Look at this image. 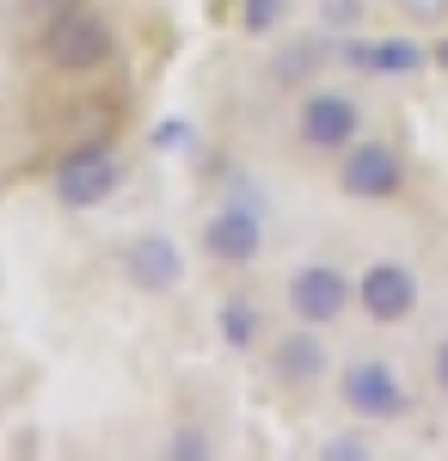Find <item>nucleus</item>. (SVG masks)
<instances>
[{
    "label": "nucleus",
    "mask_w": 448,
    "mask_h": 461,
    "mask_svg": "<svg viewBox=\"0 0 448 461\" xmlns=\"http://www.w3.org/2000/svg\"><path fill=\"white\" fill-rule=\"evenodd\" d=\"M37 56L49 62V74H68V80L104 74L111 62H117V25H111V13H99L93 0H80V6H68V13L43 19Z\"/></svg>",
    "instance_id": "obj_1"
},
{
    "label": "nucleus",
    "mask_w": 448,
    "mask_h": 461,
    "mask_svg": "<svg viewBox=\"0 0 448 461\" xmlns=\"http://www.w3.org/2000/svg\"><path fill=\"white\" fill-rule=\"evenodd\" d=\"M356 136H369V105L356 86H338V80H313L295 105V148L313 154V160H338Z\"/></svg>",
    "instance_id": "obj_2"
},
{
    "label": "nucleus",
    "mask_w": 448,
    "mask_h": 461,
    "mask_svg": "<svg viewBox=\"0 0 448 461\" xmlns=\"http://www.w3.org/2000/svg\"><path fill=\"white\" fill-rule=\"evenodd\" d=\"M332 388H338V406H345L356 425H412V412H417V393L412 382L387 363V357H350L345 369L332 375Z\"/></svg>",
    "instance_id": "obj_3"
},
{
    "label": "nucleus",
    "mask_w": 448,
    "mask_h": 461,
    "mask_svg": "<svg viewBox=\"0 0 448 461\" xmlns=\"http://www.w3.org/2000/svg\"><path fill=\"white\" fill-rule=\"evenodd\" d=\"M338 191L363 210H381V203H399L412 191V154L393 142V136H356V142L338 154Z\"/></svg>",
    "instance_id": "obj_4"
},
{
    "label": "nucleus",
    "mask_w": 448,
    "mask_h": 461,
    "mask_svg": "<svg viewBox=\"0 0 448 461\" xmlns=\"http://www.w3.org/2000/svg\"><path fill=\"white\" fill-rule=\"evenodd\" d=\"M123 178H130V160H123V148L93 136V142H74L62 160H56V173H49V197L62 203V210H99L111 203L117 191H123Z\"/></svg>",
    "instance_id": "obj_5"
},
{
    "label": "nucleus",
    "mask_w": 448,
    "mask_h": 461,
    "mask_svg": "<svg viewBox=\"0 0 448 461\" xmlns=\"http://www.w3.org/2000/svg\"><path fill=\"white\" fill-rule=\"evenodd\" d=\"M264 247H271V234H264V210L252 203V191L215 203L203 215V228H197V252L215 271H252L264 258Z\"/></svg>",
    "instance_id": "obj_6"
},
{
    "label": "nucleus",
    "mask_w": 448,
    "mask_h": 461,
    "mask_svg": "<svg viewBox=\"0 0 448 461\" xmlns=\"http://www.w3.org/2000/svg\"><path fill=\"white\" fill-rule=\"evenodd\" d=\"M282 308H289V320H301V326H326L332 332L356 308V277H350L345 265H332V258H308V265L289 271Z\"/></svg>",
    "instance_id": "obj_7"
},
{
    "label": "nucleus",
    "mask_w": 448,
    "mask_h": 461,
    "mask_svg": "<svg viewBox=\"0 0 448 461\" xmlns=\"http://www.w3.org/2000/svg\"><path fill=\"white\" fill-rule=\"evenodd\" d=\"M117 271H123V284L136 289V295L166 302V295H178V289H184V277H191V258H184V247H178L166 228H141V234H130V240H123V252H117Z\"/></svg>",
    "instance_id": "obj_8"
},
{
    "label": "nucleus",
    "mask_w": 448,
    "mask_h": 461,
    "mask_svg": "<svg viewBox=\"0 0 448 461\" xmlns=\"http://www.w3.org/2000/svg\"><path fill=\"white\" fill-rule=\"evenodd\" d=\"M264 363H271V382L282 393H313L338 375L332 369V345H326V326H301V320H289V332H271Z\"/></svg>",
    "instance_id": "obj_9"
},
{
    "label": "nucleus",
    "mask_w": 448,
    "mask_h": 461,
    "mask_svg": "<svg viewBox=\"0 0 448 461\" xmlns=\"http://www.w3.org/2000/svg\"><path fill=\"white\" fill-rule=\"evenodd\" d=\"M332 62L363 80H412V74L430 68V43L412 32H393V37H332Z\"/></svg>",
    "instance_id": "obj_10"
},
{
    "label": "nucleus",
    "mask_w": 448,
    "mask_h": 461,
    "mask_svg": "<svg viewBox=\"0 0 448 461\" xmlns=\"http://www.w3.org/2000/svg\"><path fill=\"white\" fill-rule=\"evenodd\" d=\"M424 302V284L406 258H369L356 271V314L369 326H406Z\"/></svg>",
    "instance_id": "obj_11"
},
{
    "label": "nucleus",
    "mask_w": 448,
    "mask_h": 461,
    "mask_svg": "<svg viewBox=\"0 0 448 461\" xmlns=\"http://www.w3.org/2000/svg\"><path fill=\"white\" fill-rule=\"evenodd\" d=\"M215 339H221V351H234V357H264V345H271V314H264V302L246 295V289H228V295L215 302Z\"/></svg>",
    "instance_id": "obj_12"
},
{
    "label": "nucleus",
    "mask_w": 448,
    "mask_h": 461,
    "mask_svg": "<svg viewBox=\"0 0 448 461\" xmlns=\"http://www.w3.org/2000/svg\"><path fill=\"white\" fill-rule=\"evenodd\" d=\"M326 62H332V50H326L319 37L301 32V37H282V43H276L271 62H264V74H271V86H282V93H295V99H301L313 80L326 74Z\"/></svg>",
    "instance_id": "obj_13"
},
{
    "label": "nucleus",
    "mask_w": 448,
    "mask_h": 461,
    "mask_svg": "<svg viewBox=\"0 0 448 461\" xmlns=\"http://www.w3.org/2000/svg\"><path fill=\"white\" fill-rule=\"evenodd\" d=\"M289 13H295V0H240L234 25H240L246 37H276L289 25Z\"/></svg>",
    "instance_id": "obj_14"
},
{
    "label": "nucleus",
    "mask_w": 448,
    "mask_h": 461,
    "mask_svg": "<svg viewBox=\"0 0 448 461\" xmlns=\"http://www.w3.org/2000/svg\"><path fill=\"white\" fill-rule=\"evenodd\" d=\"M313 19L326 37H350L369 25V0H313Z\"/></svg>",
    "instance_id": "obj_15"
},
{
    "label": "nucleus",
    "mask_w": 448,
    "mask_h": 461,
    "mask_svg": "<svg viewBox=\"0 0 448 461\" xmlns=\"http://www.w3.org/2000/svg\"><path fill=\"white\" fill-rule=\"evenodd\" d=\"M313 456H319V461H375L369 425H356V430H326V437L313 443Z\"/></svg>",
    "instance_id": "obj_16"
},
{
    "label": "nucleus",
    "mask_w": 448,
    "mask_h": 461,
    "mask_svg": "<svg viewBox=\"0 0 448 461\" xmlns=\"http://www.w3.org/2000/svg\"><path fill=\"white\" fill-rule=\"evenodd\" d=\"M160 456L166 461H209L215 456V437H209V425H173L166 443H160Z\"/></svg>",
    "instance_id": "obj_17"
},
{
    "label": "nucleus",
    "mask_w": 448,
    "mask_h": 461,
    "mask_svg": "<svg viewBox=\"0 0 448 461\" xmlns=\"http://www.w3.org/2000/svg\"><path fill=\"white\" fill-rule=\"evenodd\" d=\"M393 13H399L412 32H443L448 25V0H393Z\"/></svg>",
    "instance_id": "obj_18"
},
{
    "label": "nucleus",
    "mask_w": 448,
    "mask_h": 461,
    "mask_svg": "<svg viewBox=\"0 0 448 461\" xmlns=\"http://www.w3.org/2000/svg\"><path fill=\"white\" fill-rule=\"evenodd\" d=\"M430 388L448 400V332L436 339V345H430Z\"/></svg>",
    "instance_id": "obj_19"
},
{
    "label": "nucleus",
    "mask_w": 448,
    "mask_h": 461,
    "mask_svg": "<svg viewBox=\"0 0 448 461\" xmlns=\"http://www.w3.org/2000/svg\"><path fill=\"white\" fill-rule=\"evenodd\" d=\"M68 6H80V0H25V13H37V19H56V13H68Z\"/></svg>",
    "instance_id": "obj_20"
},
{
    "label": "nucleus",
    "mask_w": 448,
    "mask_h": 461,
    "mask_svg": "<svg viewBox=\"0 0 448 461\" xmlns=\"http://www.w3.org/2000/svg\"><path fill=\"white\" fill-rule=\"evenodd\" d=\"M430 68H443V74H448V25L436 32V43H430Z\"/></svg>",
    "instance_id": "obj_21"
}]
</instances>
